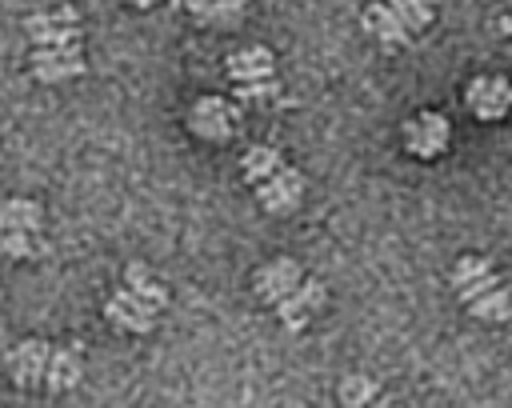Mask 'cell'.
<instances>
[{
	"instance_id": "obj_1",
	"label": "cell",
	"mask_w": 512,
	"mask_h": 408,
	"mask_svg": "<svg viewBox=\"0 0 512 408\" xmlns=\"http://www.w3.org/2000/svg\"><path fill=\"white\" fill-rule=\"evenodd\" d=\"M452 288L476 320H484V324H508L512 320V292L500 284L488 256H476V252L460 256L452 264Z\"/></svg>"
},
{
	"instance_id": "obj_2",
	"label": "cell",
	"mask_w": 512,
	"mask_h": 408,
	"mask_svg": "<svg viewBox=\"0 0 512 408\" xmlns=\"http://www.w3.org/2000/svg\"><path fill=\"white\" fill-rule=\"evenodd\" d=\"M24 32L32 36V44L40 48H64V44H80V12L76 8H52V12H36L24 20Z\"/></svg>"
},
{
	"instance_id": "obj_3",
	"label": "cell",
	"mask_w": 512,
	"mask_h": 408,
	"mask_svg": "<svg viewBox=\"0 0 512 408\" xmlns=\"http://www.w3.org/2000/svg\"><path fill=\"white\" fill-rule=\"evenodd\" d=\"M464 104L476 120H504L512 108V84L504 76H472L464 88Z\"/></svg>"
},
{
	"instance_id": "obj_4",
	"label": "cell",
	"mask_w": 512,
	"mask_h": 408,
	"mask_svg": "<svg viewBox=\"0 0 512 408\" xmlns=\"http://www.w3.org/2000/svg\"><path fill=\"white\" fill-rule=\"evenodd\" d=\"M452 140V124L440 116V112H416L408 124H404V148L420 160H432L448 148Z\"/></svg>"
},
{
	"instance_id": "obj_5",
	"label": "cell",
	"mask_w": 512,
	"mask_h": 408,
	"mask_svg": "<svg viewBox=\"0 0 512 408\" xmlns=\"http://www.w3.org/2000/svg\"><path fill=\"white\" fill-rule=\"evenodd\" d=\"M108 320L116 324V328H128V332H152V324H156V316H160V304H152V300H144L140 292H132V288H120L112 300H108Z\"/></svg>"
},
{
	"instance_id": "obj_6",
	"label": "cell",
	"mask_w": 512,
	"mask_h": 408,
	"mask_svg": "<svg viewBox=\"0 0 512 408\" xmlns=\"http://www.w3.org/2000/svg\"><path fill=\"white\" fill-rule=\"evenodd\" d=\"M52 348H56V344H48V340H20V344L8 352V372H12V380H16L20 388L44 384Z\"/></svg>"
},
{
	"instance_id": "obj_7",
	"label": "cell",
	"mask_w": 512,
	"mask_h": 408,
	"mask_svg": "<svg viewBox=\"0 0 512 408\" xmlns=\"http://www.w3.org/2000/svg\"><path fill=\"white\" fill-rule=\"evenodd\" d=\"M300 284H304V272H300V264H296V260H288V256H280V260L264 264V268L256 272V280H252L256 296H264L272 308H276L284 296H292Z\"/></svg>"
},
{
	"instance_id": "obj_8",
	"label": "cell",
	"mask_w": 512,
	"mask_h": 408,
	"mask_svg": "<svg viewBox=\"0 0 512 408\" xmlns=\"http://www.w3.org/2000/svg\"><path fill=\"white\" fill-rule=\"evenodd\" d=\"M256 192H260V204H264L268 212L284 216V212H292V208L300 204V196H304V176L284 164V168L272 172L264 184H256Z\"/></svg>"
},
{
	"instance_id": "obj_9",
	"label": "cell",
	"mask_w": 512,
	"mask_h": 408,
	"mask_svg": "<svg viewBox=\"0 0 512 408\" xmlns=\"http://www.w3.org/2000/svg\"><path fill=\"white\" fill-rule=\"evenodd\" d=\"M32 72H36V80H44V84H56V80L80 76V72H84L80 44H64V48H36V52H32Z\"/></svg>"
},
{
	"instance_id": "obj_10",
	"label": "cell",
	"mask_w": 512,
	"mask_h": 408,
	"mask_svg": "<svg viewBox=\"0 0 512 408\" xmlns=\"http://www.w3.org/2000/svg\"><path fill=\"white\" fill-rule=\"evenodd\" d=\"M188 128L196 136H204V140H224L232 132V112H228V104L220 96H200L192 104V112H188Z\"/></svg>"
},
{
	"instance_id": "obj_11",
	"label": "cell",
	"mask_w": 512,
	"mask_h": 408,
	"mask_svg": "<svg viewBox=\"0 0 512 408\" xmlns=\"http://www.w3.org/2000/svg\"><path fill=\"white\" fill-rule=\"evenodd\" d=\"M320 304H324V284L304 276V284H300L292 296H284V300L276 304V316H280V324H288V328L296 332V328L308 324V316H312Z\"/></svg>"
},
{
	"instance_id": "obj_12",
	"label": "cell",
	"mask_w": 512,
	"mask_h": 408,
	"mask_svg": "<svg viewBox=\"0 0 512 408\" xmlns=\"http://www.w3.org/2000/svg\"><path fill=\"white\" fill-rule=\"evenodd\" d=\"M340 408H400V404L372 376L352 372V376L340 380Z\"/></svg>"
},
{
	"instance_id": "obj_13",
	"label": "cell",
	"mask_w": 512,
	"mask_h": 408,
	"mask_svg": "<svg viewBox=\"0 0 512 408\" xmlns=\"http://www.w3.org/2000/svg\"><path fill=\"white\" fill-rule=\"evenodd\" d=\"M80 376H84V356H80V348L56 344V348H52V360H48V372H44V388H48V392H64V388H76Z\"/></svg>"
},
{
	"instance_id": "obj_14",
	"label": "cell",
	"mask_w": 512,
	"mask_h": 408,
	"mask_svg": "<svg viewBox=\"0 0 512 408\" xmlns=\"http://www.w3.org/2000/svg\"><path fill=\"white\" fill-rule=\"evenodd\" d=\"M364 28L384 44V48H404L412 40V32L404 28V20L388 8V4H368L364 8Z\"/></svg>"
},
{
	"instance_id": "obj_15",
	"label": "cell",
	"mask_w": 512,
	"mask_h": 408,
	"mask_svg": "<svg viewBox=\"0 0 512 408\" xmlns=\"http://www.w3.org/2000/svg\"><path fill=\"white\" fill-rule=\"evenodd\" d=\"M272 52L268 48H240V52H232L228 56V76L236 80V84H256V80H272Z\"/></svg>"
},
{
	"instance_id": "obj_16",
	"label": "cell",
	"mask_w": 512,
	"mask_h": 408,
	"mask_svg": "<svg viewBox=\"0 0 512 408\" xmlns=\"http://www.w3.org/2000/svg\"><path fill=\"white\" fill-rule=\"evenodd\" d=\"M44 208L28 196H12L0 204V232H40Z\"/></svg>"
},
{
	"instance_id": "obj_17",
	"label": "cell",
	"mask_w": 512,
	"mask_h": 408,
	"mask_svg": "<svg viewBox=\"0 0 512 408\" xmlns=\"http://www.w3.org/2000/svg\"><path fill=\"white\" fill-rule=\"evenodd\" d=\"M188 12H192V16L200 20V24L232 28V24H240L244 0H188Z\"/></svg>"
},
{
	"instance_id": "obj_18",
	"label": "cell",
	"mask_w": 512,
	"mask_h": 408,
	"mask_svg": "<svg viewBox=\"0 0 512 408\" xmlns=\"http://www.w3.org/2000/svg\"><path fill=\"white\" fill-rule=\"evenodd\" d=\"M240 168H244V180H248V184H264L272 172H280V168H284V160H280V152H276V148L256 144V148H248V152H244Z\"/></svg>"
},
{
	"instance_id": "obj_19",
	"label": "cell",
	"mask_w": 512,
	"mask_h": 408,
	"mask_svg": "<svg viewBox=\"0 0 512 408\" xmlns=\"http://www.w3.org/2000/svg\"><path fill=\"white\" fill-rule=\"evenodd\" d=\"M124 288L140 292L144 300H152V304H160V308H164V300H168L164 284H160V280H152V272H148L144 264H128V268H124Z\"/></svg>"
},
{
	"instance_id": "obj_20",
	"label": "cell",
	"mask_w": 512,
	"mask_h": 408,
	"mask_svg": "<svg viewBox=\"0 0 512 408\" xmlns=\"http://www.w3.org/2000/svg\"><path fill=\"white\" fill-rule=\"evenodd\" d=\"M384 4L404 20V28H408L412 36L432 24V0H384Z\"/></svg>"
},
{
	"instance_id": "obj_21",
	"label": "cell",
	"mask_w": 512,
	"mask_h": 408,
	"mask_svg": "<svg viewBox=\"0 0 512 408\" xmlns=\"http://www.w3.org/2000/svg\"><path fill=\"white\" fill-rule=\"evenodd\" d=\"M0 252L4 256H40L44 252V240H36V232H0Z\"/></svg>"
},
{
	"instance_id": "obj_22",
	"label": "cell",
	"mask_w": 512,
	"mask_h": 408,
	"mask_svg": "<svg viewBox=\"0 0 512 408\" xmlns=\"http://www.w3.org/2000/svg\"><path fill=\"white\" fill-rule=\"evenodd\" d=\"M276 92V80H256V84H240V96L252 100V96H272Z\"/></svg>"
},
{
	"instance_id": "obj_23",
	"label": "cell",
	"mask_w": 512,
	"mask_h": 408,
	"mask_svg": "<svg viewBox=\"0 0 512 408\" xmlns=\"http://www.w3.org/2000/svg\"><path fill=\"white\" fill-rule=\"evenodd\" d=\"M500 32H504V36H512V12H508V16L500 20Z\"/></svg>"
},
{
	"instance_id": "obj_24",
	"label": "cell",
	"mask_w": 512,
	"mask_h": 408,
	"mask_svg": "<svg viewBox=\"0 0 512 408\" xmlns=\"http://www.w3.org/2000/svg\"><path fill=\"white\" fill-rule=\"evenodd\" d=\"M132 4H136V8H148V4H156V0H132Z\"/></svg>"
}]
</instances>
